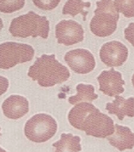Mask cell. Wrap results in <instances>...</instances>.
<instances>
[{
	"instance_id": "cell-15",
	"label": "cell",
	"mask_w": 134,
	"mask_h": 152,
	"mask_svg": "<svg viewBox=\"0 0 134 152\" xmlns=\"http://www.w3.org/2000/svg\"><path fill=\"white\" fill-rule=\"evenodd\" d=\"M97 8L94 11L95 14H106L118 19L119 12L111 0H101L96 2Z\"/></svg>"
},
{
	"instance_id": "cell-11",
	"label": "cell",
	"mask_w": 134,
	"mask_h": 152,
	"mask_svg": "<svg viewBox=\"0 0 134 152\" xmlns=\"http://www.w3.org/2000/svg\"><path fill=\"white\" fill-rule=\"evenodd\" d=\"M118 20L104 14L95 15L91 20V31L95 35L104 37L111 34L117 27Z\"/></svg>"
},
{
	"instance_id": "cell-17",
	"label": "cell",
	"mask_w": 134,
	"mask_h": 152,
	"mask_svg": "<svg viewBox=\"0 0 134 152\" xmlns=\"http://www.w3.org/2000/svg\"><path fill=\"white\" fill-rule=\"evenodd\" d=\"M114 0V5L119 12L127 18L134 17V0Z\"/></svg>"
},
{
	"instance_id": "cell-5",
	"label": "cell",
	"mask_w": 134,
	"mask_h": 152,
	"mask_svg": "<svg viewBox=\"0 0 134 152\" xmlns=\"http://www.w3.org/2000/svg\"><path fill=\"white\" fill-rule=\"evenodd\" d=\"M34 50L30 45L14 42L0 45V67L8 69L17 64L29 61L33 58Z\"/></svg>"
},
{
	"instance_id": "cell-4",
	"label": "cell",
	"mask_w": 134,
	"mask_h": 152,
	"mask_svg": "<svg viewBox=\"0 0 134 152\" xmlns=\"http://www.w3.org/2000/svg\"><path fill=\"white\" fill-rule=\"evenodd\" d=\"M57 125L50 115L44 113L36 114L28 120L24 127L25 134L30 140L36 143L47 141L56 133Z\"/></svg>"
},
{
	"instance_id": "cell-16",
	"label": "cell",
	"mask_w": 134,
	"mask_h": 152,
	"mask_svg": "<svg viewBox=\"0 0 134 152\" xmlns=\"http://www.w3.org/2000/svg\"><path fill=\"white\" fill-rule=\"evenodd\" d=\"M25 0H0V12L10 13L22 8Z\"/></svg>"
},
{
	"instance_id": "cell-19",
	"label": "cell",
	"mask_w": 134,
	"mask_h": 152,
	"mask_svg": "<svg viewBox=\"0 0 134 152\" xmlns=\"http://www.w3.org/2000/svg\"><path fill=\"white\" fill-rule=\"evenodd\" d=\"M125 34L126 39L133 45L134 37V23H130L128 27L125 29Z\"/></svg>"
},
{
	"instance_id": "cell-2",
	"label": "cell",
	"mask_w": 134,
	"mask_h": 152,
	"mask_svg": "<svg viewBox=\"0 0 134 152\" xmlns=\"http://www.w3.org/2000/svg\"><path fill=\"white\" fill-rule=\"evenodd\" d=\"M103 116L92 104L82 102L70 110L68 118L75 128L85 131L88 135L99 137L104 134Z\"/></svg>"
},
{
	"instance_id": "cell-13",
	"label": "cell",
	"mask_w": 134,
	"mask_h": 152,
	"mask_svg": "<svg viewBox=\"0 0 134 152\" xmlns=\"http://www.w3.org/2000/svg\"><path fill=\"white\" fill-rule=\"evenodd\" d=\"M76 88L77 94L68 99L71 104H74L83 101H91L97 98V95L94 93V88L91 85L80 84L77 86Z\"/></svg>"
},
{
	"instance_id": "cell-12",
	"label": "cell",
	"mask_w": 134,
	"mask_h": 152,
	"mask_svg": "<svg viewBox=\"0 0 134 152\" xmlns=\"http://www.w3.org/2000/svg\"><path fill=\"white\" fill-rule=\"evenodd\" d=\"M80 141L78 137L63 133L60 139L54 143L52 146L55 148L56 152L78 151L81 149Z\"/></svg>"
},
{
	"instance_id": "cell-6",
	"label": "cell",
	"mask_w": 134,
	"mask_h": 152,
	"mask_svg": "<svg viewBox=\"0 0 134 152\" xmlns=\"http://www.w3.org/2000/svg\"><path fill=\"white\" fill-rule=\"evenodd\" d=\"M64 60L71 69L75 72L85 74L92 71L95 63L92 54L88 50L77 49L66 53Z\"/></svg>"
},
{
	"instance_id": "cell-14",
	"label": "cell",
	"mask_w": 134,
	"mask_h": 152,
	"mask_svg": "<svg viewBox=\"0 0 134 152\" xmlns=\"http://www.w3.org/2000/svg\"><path fill=\"white\" fill-rule=\"evenodd\" d=\"M90 5L89 2H84L82 0H68L63 7L62 13L73 17L80 13L83 15V19L85 20L88 12L84 10V7H89Z\"/></svg>"
},
{
	"instance_id": "cell-10",
	"label": "cell",
	"mask_w": 134,
	"mask_h": 152,
	"mask_svg": "<svg viewBox=\"0 0 134 152\" xmlns=\"http://www.w3.org/2000/svg\"><path fill=\"white\" fill-rule=\"evenodd\" d=\"M2 109L6 117L17 119L23 117L28 111V102L23 96L12 95L4 101Z\"/></svg>"
},
{
	"instance_id": "cell-3",
	"label": "cell",
	"mask_w": 134,
	"mask_h": 152,
	"mask_svg": "<svg viewBox=\"0 0 134 152\" xmlns=\"http://www.w3.org/2000/svg\"><path fill=\"white\" fill-rule=\"evenodd\" d=\"M49 25V21L45 16H40L31 11L13 19L9 31L15 37L39 36L47 39L50 29Z\"/></svg>"
},
{
	"instance_id": "cell-9",
	"label": "cell",
	"mask_w": 134,
	"mask_h": 152,
	"mask_svg": "<svg viewBox=\"0 0 134 152\" xmlns=\"http://www.w3.org/2000/svg\"><path fill=\"white\" fill-rule=\"evenodd\" d=\"M97 80L100 90L106 94L112 95L122 93L124 91L122 86L125 82L122 79L121 74L113 68L103 71Z\"/></svg>"
},
{
	"instance_id": "cell-7",
	"label": "cell",
	"mask_w": 134,
	"mask_h": 152,
	"mask_svg": "<svg viewBox=\"0 0 134 152\" xmlns=\"http://www.w3.org/2000/svg\"><path fill=\"white\" fill-rule=\"evenodd\" d=\"M84 31L81 25L71 20H63L55 27V35L58 43L66 46L82 41Z\"/></svg>"
},
{
	"instance_id": "cell-8",
	"label": "cell",
	"mask_w": 134,
	"mask_h": 152,
	"mask_svg": "<svg viewBox=\"0 0 134 152\" xmlns=\"http://www.w3.org/2000/svg\"><path fill=\"white\" fill-rule=\"evenodd\" d=\"M128 51L121 42L116 41L104 44L100 52L101 61L109 67H117L122 65L127 59Z\"/></svg>"
},
{
	"instance_id": "cell-18",
	"label": "cell",
	"mask_w": 134,
	"mask_h": 152,
	"mask_svg": "<svg viewBox=\"0 0 134 152\" xmlns=\"http://www.w3.org/2000/svg\"><path fill=\"white\" fill-rule=\"evenodd\" d=\"M61 0H33L35 5L41 10H52L56 7Z\"/></svg>"
},
{
	"instance_id": "cell-1",
	"label": "cell",
	"mask_w": 134,
	"mask_h": 152,
	"mask_svg": "<svg viewBox=\"0 0 134 152\" xmlns=\"http://www.w3.org/2000/svg\"><path fill=\"white\" fill-rule=\"evenodd\" d=\"M28 75L41 86L47 87L66 81L70 74L67 67L56 59L54 54H43L30 66Z\"/></svg>"
}]
</instances>
